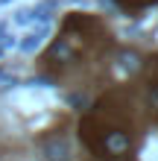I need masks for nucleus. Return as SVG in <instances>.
Masks as SVG:
<instances>
[{"label":"nucleus","mask_w":158,"mask_h":161,"mask_svg":"<svg viewBox=\"0 0 158 161\" xmlns=\"http://www.w3.org/2000/svg\"><path fill=\"white\" fill-rule=\"evenodd\" d=\"M103 147H106V155L108 158H117V155H123L126 149H129V135L126 132H106V138H103Z\"/></svg>","instance_id":"1"},{"label":"nucleus","mask_w":158,"mask_h":161,"mask_svg":"<svg viewBox=\"0 0 158 161\" xmlns=\"http://www.w3.org/2000/svg\"><path fill=\"white\" fill-rule=\"evenodd\" d=\"M47 155H50V161H68V155H70V149H68V141L64 138H53V141H47Z\"/></svg>","instance_id":"2"},{"label":"nucleus","mask_w":158,"mask_h":161,"mask_svg":"<svg viewBox=\"0 0 158 161\" xmlns=\"http://www.w3.org/2000/svg\"><path fill=\"white\" fill-rule=\"evenodd\" d=\"M44 32H47L44 26H41V30H32V32H26V41H24L21 47H24V50H35V47L41 44V35H44Z\"/></svg>","instance_id":"3"},{"label":"nucleus","mask_w":158,"mask_h":161,"mask_svg":"<svg viewBox=\"0 0 158 161\" xmlns=\"http://www.w3.org/2000/svg\"><path fill=\"white\" fill-rule=\"evenodd\" d=\"M120 62H123V68H126L129 73H135L138 68H141V59H138L135 53H123V56H120Z\"/></svg>","instance_id":"4"},{"label":"nucleus","mask_w":158,"mask_h":161,"mask_svg":"<svg viewBox=\"0 0 158 161\" xmlns=\"http://www.w3.org/2000/svg\"><path fill=\"white\" fill-rule=\"evenodd\" d=\"M150 97H152V103H155V106H158V85H155V88L150 91Z\"/></svg>","instance_id":"5"}]
</instances>
